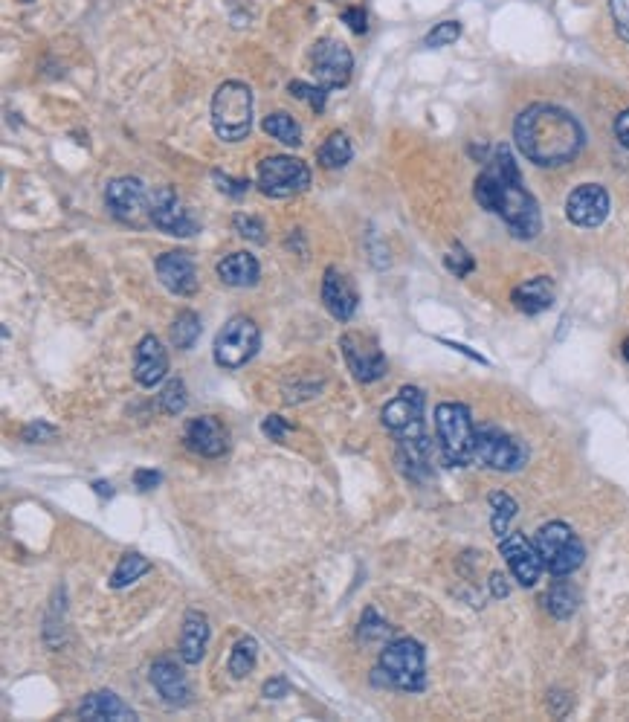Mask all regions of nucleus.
I'll use <instances>...</instances> for the list:
<instances>
[{
    "label": "nucleus",
    "mask_w": 629,
    "mask_h": 722,
    "mask_svg": "<svg viewBox=\"0 0 629 722\" xmlns=\"http://www.w3.org/2000/svg\"><path fill=\"white\" fill-rule=\"evenodd\" d=\"M148 569H151V563L145 560L143 554H125V557L119 560V566H116L114 578H111V586H114V589H122V586L134 583L137 578H143Z\"/></svg>",
    "instance_id": "nucleus-32"
},
{
    "label": "nucleus",
    "mask_w": 629,
    "mask_h": 722,
    "mask_svg": "<svg viewBox=\"0 0 629 722\" xmlns=\"http://www.w3.org/2000/svg\"><path fill=\"white\" fill-rule=\"evenodd\" d=\"M502 557H505V563L511 566V572H514V578L522 583V586H534L540 575H543V557H540V551L534 543H528V537L525 534H508L505 540H502Z\"/></svg>",
    "instance_id": "nucleus-15"
},
{
    "label": "nucleus",
    "mask_w": 629,
    "mask_h": 722,
    "mask_svg": "<svg viewBox=\"0 0 629 722\" xmlns=\"http://www.w3.org/2000/svg\"><path fill=\"white\" fill-rule=\"evenodd\" d=\"M609 12H612L618 35L629 41V0H609Z\"/></svg>",
    "instance_id": "nucleus-38"
},
{
    "label": "nucleus",
    "mask_w": 629,
    "mask_h": 722,
    "mask_svg": "<svg viewBox=\"0 0 629 722\" xmlns=\"http://www.w3.org/2000/svg\"><path fill=\"white\" fill-rule=\"evenodd\" d=\"M151 682L157 688V694L163 696L169 705H186L189 702V685H186V676L177 670L174 662L169 659H160L151 667Z\"/></svg>",
    "instance_id": "nucleus-21"
},
{
    "label": "nucleus",
    "mask_w": 629,
    "mask_h": 722,
    "mask_svg": "<svg viewBox=\"0 0 629 722\" xmlns=\"http://www.w3.org/2000/svg\"><path fill=\"white\" fill-rule=\"evenodd\" d=\"M435 433L441 453L450 464L476 462V427L464 404H441L435 409Z\"/></svg>",
    "instance_id": "nucleus-5"
},
{
    "label": "nucleus",
    "mask_w": 629,
    "mask_h": 722,
    "mask_svg": "<svg viewBox=\"0 0 629 722\" xmlns=\"http://www.w3.org/2000/svg\"><path fill=\"white\" fill-rule=\"evenodd\" d=\"M264 131H267L273 140H279V143L285 145L302 143V128H299V122H296L290 114H285V111H276V114L264 116Z\"/></svg>",
    "instance_id": "nucleus-26"
},
{
    "label": "nucleus",
    "mask_w": 629,
    "mask_h": 722,
    "mask_svg": "<svg viewBox=\"0 0 629 722\" xmlns=\"http://www.w3.org/2000/svg\"><path fill=\"white\" fill-rule=\"evenodd\" d=\"M476 201L487 212H496L516 238H537L543 230L540 206L522 186V174L505 145L496 148L493 160H487L485 172L476 177Z\"/></svg>",
    "instance_id": "nucleus-1"
},
{
    "label": "nucleus",
    "mask_w": 629,
    "mask_h": 722,
    "mask_svg": "<svg viewBox=\"0 0 629 722\" xmlns=\"http://www.w3.org/2000/svg\"><path fill=\"white\" fill-rule=\"evenodd\" d=\"M351 154H354V148L348 143V137L345 134H331L325 140V145L319 148V163L325 169H340V166H345L351 160Z\"/></svg>",
    "instance_id": "nucleus-29"
},
{
    "label": "nucleus",
    "mask_w": 629,
    "mask_h": 722,
    "mask_svg": "<svg viewBox=\"0 0 629 722\" xmlns=\"http://www.w3.org/2000/svg\"><path fill=\"white\" fill-rule=\"evenodd\" d=\"M615 137L624 148H629V111L618 114V119H615Z\"/></svg>",
    "instance_id": "nucleus-44"
},
{
    "label": "nucleus",
    "mask_w": 629,
    "mask_h": 722,
    "mask_svg": "<svg viewBox=\"0 0 629 722\" xmlns=\"http://www.w3.org/2000/svg\"><path fill=\"white\" fill-rule=\"evenodd\" d=\"M212 180L218 183V189H221L224 195H232V198H241V195H247V189H250L247 180H235V177H229V174L224 172H212Z\"/></svg>",
    "instance_id": "nucleus-39"
},
{
    "label": "nucleus",
    "mask_w": 629,
    "mask_h": 722,
    "mask_svg": "<svg viewBox=\"0 0 629 722\" xmlns=\"http://www.w3.org/2000/svg\"><path fill=\"white\" fill-rule=\"evenodd\" d=\"M212 125L227 143H238L253 125V90L244 82H224L212 96Z\"/></svg>",
    "instance_id": "nucleus-3"
},
{
    "label": "nucleus",
    "mask_w": 629,
    "mask_h": 722,
    "mask_svg": "<svg viewBox=\"0 0 629 722\" xmlns=\"http://www.w3.org/2000/svg\"><path fill=\"white\" fill-rule=\"evenodd\" d=\"M148 218L154 221V227H160L169 235L189 238L198 232V221L192 218V212L183 206V201L174 195L172 186H160L148 195Z\"/></svg>",
    "instance_id": "nucleus-10"
},
{
    "label": "nucleus",
    "mask_w": 629,
    "mask_h": 722,
    "mask_svg": "<svg viewBox=\"0 0 629 722\" xmlns=\"http://www.w3.org/2000/svg\"><path fill=\"white\" fill-rule=\"evenodd\" d=\"M206 641H209V621L203 612H186L183 621V636H180V659L186 665H198L206 653Z\"/></svg>",
    "instance_id": "nucleus-22"
},
{
    "label": "nucleus",
    "mask_w": 629,
    "mask_h": 722,
    "mask_svg": "<svg viewBox=\"0 0 629 722\" xmlns=\"http://www.w3.org/2000/svg\"><path fill=\"white\" fill-rule=\"evenodd\" d=\"M256 659H258L256 638H241V641L232 647V656H229V673H232V679H244L247 673H253Z\"/></svg>",
    "instance_id": "nucleus-27"
},
{
    "label": "nucleus",
    "mask_w": 629,
    "mask_h": 722,
    "mask_svg": "<svg viewBox=\"0 0 629 722\" xmlns=\"http://www.w3.org/2000/svg\"><path fill=\"white\" fill-rule=\"evenodd\" d=\"M383 636H389V624L380 621L374 609H366L363 624H360V638H363V641H374V638H383Z\"/></svg>",
    "instance_id": "nucleus-37"
},
{
    "label": "nucleus",
    "mask_w": 629,
    "mask_h": 722,
    "mask_svg": "<svg viewBox=\"0 0 629 722\" xmlns=\"http://www.w3.org/2000/svg\"><path fill=\"white\" fill-rule=\"evenodd\" d=\"M93 488H96V493H99V496H114V488H111L108 482H96Z\"/></svg>",
    "instance_id": "nucleus-48"
},
{
    "label": "nucleus",
    "mask_w": 629,
    "mask_h": 722,
    "mask_svg": "<svg viewBox=\"0 0 629 722\" xmlns=\"http://www.w3.org/2000/svg\"><path fill=\"white\" fill-rule=\"evenodd\" d=\"M554 302V282L548 276H537L514 290V305L522 314H543Z\"/></svg>",
    "instance_id": "nucleus-24"
},
{
    "label": "nucleus",
    "mask_w": 629,
    "mask_h": 722,
    "mask_svg": "<svg viewBox=\"0 0 629 722\" xmlns=\"http://www.w3.org/2000/svg\"><path fill=\"white\" fill-rule=\"evenodd\" d=\"M534 546H537L540 557H543L545 569L551 575H557V578L572 575L574 569L583 566V557H586L583 543L577 540V534L566 522H548V525H543L537 531Z\"/></svg>",
    "instance_id": "nucleus-6"
},
{
    "label": "nucleus",
    "mask_w": 629,
    "mask_h": 722,
    "mask_svg": "<svg viewBox=\"0 0 629 722\" xmlns=\"http://www.w3.org/2000/svg\"><path fill=\"white\" fill-rule=\"evenodd\" d=\"M79 717L82 720H137V714L119 696L108 691L87 696L85 705L79 708Z\"/></svg>",
    "instance_id": "nucleus-25"
},
{
    "label": "nucleus",
    "mask_w": 629,
    "mask_h": 722,
    "mask_svg": "<svg viewBox=\"0 0 629 722\" xmlns=\"http://www.w3.org/2000/svg\"><path fill=\"white\" fill-rule=\"evenodd\" d=\"M545 604H548V612H551L554 618H572L574 609H577V592L572 589V583L557 580V583L551 586Z\"/></svg>",
    "instance_id": "nucleus-28"
},
{
    "label": "nucleus",
    "mask_w": 629,
    "mask_h": 722,
    "mask_svg": "<svg viewBox=\"0 0 629 722\" xmlns=\"http://www.w3.org/2000/svg\"><path fill=\"white\" fill-rule=\"evenodd\" d=\"M134 482H137L140 491H151L154 485H160V473H157V470H137V473H134Z\"/></svg>",
    "instance_id": "nucleus-43"
},
{
    "label": "nucleus",
    "mask_w": 629,
    "mask_h": 722,
    "mask_svg": "<svg viewBox=\"0 0 629 722\" xmlns=\"http://www.w3.org/2000/svg\"><path fill=\"white\" fill-rule=\"evenodd\" d=\"M490 508H493V534L496 537H505L508 534V525L516 517V502L508 496V493H490Z\"/></svg>",
    "instance_id": "nucleus-31"
},
{
    "label": "nucleus",
    "mask_w": 629,
    "mask_h": 722,
    "mask_svg": "<svg viewBox=\"0 0 629 722\" xmlns=\"http://www.w3.org/2000/svg\"><path fill=\"white\" fill-rule=\"evenodd\" d=\"M169 372V357H166V348L160 346L157 337H143L140 346H137V354H134V377L137 383L151 389L157 386L163 377Z\"/></svg>",
    "instance_id": "nucleus-20"
},
{
    "label": "nucleus",
    "mask_w": 629,
    "mask_h": 722,
    "mask_svg": "<svg viewBox=\"0 0 629 722\" xmlns=\"http://www.w3.org/2000/svg\"><path fill=\"white\" fill-rule=\"evenodd\" d=\"M183 441L189 450H195L198 456L206 459H215L227 450V430L221 427V421H215L212 415H201V418H192L186 424V433Z\"/></svg>",
    "instance_id": "nucleus-17"
},
{
    "label": "nucleus",
    "mask_w": 629,
    "mask_h": 722,
    "mask_svg": "<svg viewBox=\"0 0 629 722\" xmlns=\"http://www.w3.org/2000/svg\"><path fill=\"white\" fill-rule=\"evenodd\" d=\"M621 354H624V360H629V340H624V346H621Z\"/></svg>",
    "instance_id": "nucleus-49"
},
{
    "label": "nucleus",
    "mask_w": 629,
    "mask_h": 722,
    "mask_svg": "<svg viewBox=\"0 0 629 722\" xmlns=\"http://www.w3.org/2000/svg\"><path fill=\"white\" fill-rule=\"evenodd\" d=\"M198 334H201V319L195 311H180L177 319H174L172 325V343L177 348H192L195 346V340H198Z\"/></svg>",
    "instance_id": "nucleus-30"
},
{
    "label": "nucleus",
    "mask_w": 629,
    "mask_h": 722,
    "mask_svg": "<svg viewBox=\"0 0 629 722\" xmlns=\"http://www.w3.org/2000/svg\"><path fill=\"white\" fill-rule=\"evenodd\" d=\"M258 325L247 317H232L215 337V363L221 369H241L258 351Z\"/></svg>",
    "instance_id": "nucleus-7"
},
{
    "label": "nucleus",
    "mask_w": 629,
    "mask_h": 722,
    "mask_svg": "<svg viewBox=\"0 0 629 722\" xmlns=\"http://www.w3.org/2000/svg\"><path fill=\"white\" fill-rule=\"evenodd\" d=\"M189 404V398H186V383L183 380H172L163 392H160V409L166 412V415H180L183 409Z\"/></svg>",
    "instance_id": "nucleus-33"
},
{
    "label": "nucleus",
    "mask_w": 629,
    "mask_h": 722,
    "mask_svg": "<svg viewBox=\"0 0 629 722\" xmlns=\"http://www.w3.org/2000/svg\"><path fill=\"white\" fill-rule=\"evenodd\" d=\"M340 348H343L351 375L357 377L360 383H374V380L386 375V357L369 334H357V331L345 334L340 340Z\"/></svg>",
    "instance_id": "nucleus-13"
},
{
    "label": "nucleus",
    "mask_w": 629,
    "mask_h": 722,
    "mask_svg": "<svg viewBox=\"0 0 629 722\" xmlns=\"http://www.w3.org/2000/svg\"><path fill=\"white\" fill-rule=\"evenodd\" d=\"M311 64H314L316 82L322 87H328V90H331V87L348 85L351 70H354L351 50L345 47L343 41H337V38H322V41H316Z\"/></svg>",
    "instance_id": "nucleus-12"
},
{
    "label": "nucleus",
    "mask_w": 629,
    "mask_h": 722,
    "mask_svg": "<svg viewBox=\"0 0 629 722\" xmlns=\"http://www.w3.org/2000/svg\"><path fill=\"white\" fill-rule=\"evenodd\" d=\"M261 430H264V435H270L273 441H282L290 427L282 421V415H267L264 424H261Z\"/></svg>",
    "instance_id": "nucleus-42"
},
{
    "label": "nucleus",
    "mask_w": 629,
    "mask_h": 722,
    "mask_svg": "<svg viewBox=\"0 0 629 722\" xmlns=\"http://www.w3.org/2000/svg\"><path fill=\"white\" fill-rule=\"evenodd\" d=\"M108 209L125 224H140L145 215V189L137 177H116L105 192Z\"/></svg>",
    "instance_id": "nucleus-16"
},
{
    "label": "nucleus",
    "mask_w": 629,
    "mask_h": 722,
    "mask_svg": "<svg viewBox=\"0 0 629 722\" xmlns=\"http://www.w3.org/2000/svg\"><path fill=\"white\" fill-rule=\"evenodd\" d=\"M343 21L351 27V32H357V35H363L369 24H366V12L360 9V6H348L343 12Z\"/></svg>",
    "instance_id": "nucleus-41"
},
{
    "label": "nucleus",
    "mask_w": 629,
    "mask_h": 722,
    "mask_svg": "<svg viewBox=\"0 0 629 722\" xmlns=\"http://www.w3.org/2000/svg\"><path fill=\"white\" fill-rule=\"evenodd\" d=\"M447 267H450V270L456 273L458 279H461V276L473 273V267H476V264H473V256H470V253H467L464 247H456V250H453V253L447 256Z\"/></svg>",
    "instance_id": "nucleus-40"
},
{
    "label": "nucleus",
    "mask_w": 629,
    "mask_h": 722,
    "mask_svg": "<svg viewBox=\"0 0 629 722\" xmlns=\"http://www.w3.org/2000/svg\"><path fill=\"white\" fill-rule=\"evenodd\" d=\"M566 215L577 227H601L609 215V195L598 183H583L577 186L569 201H566Z\"/></svg>",
    "instance_id": "nucleus-14"
},
{
    "label": "nucleus",
    "mask_w": 629,
    "mask_h": 722,
    "mask_svg": "<svg viewBox=\"0 0 629 722\" xmlns=\"http://www.w3.org/2000/svg\"><path fill=\"white\" fill-rule=\"evenodd\" d=\"M287 90L296 96V99H302V102H308L314 111H325V99H328V87L322 85H305V82H290Z\"/></svg>",
    "instance_id": "nucleus-34"
},
{
    "label": "nucleus",
    "mask_w": 629,
    "mask_h": 722,
    "mask_svg": "<svg viewBox=\"0 0 629 722\" xmlns=\"http://www.w3.org/2000/svg\"><path fill=\"white\" fill-rule=\"evenodd\" d=\"M458 35H461V24H458V21H444V24H438V27L429 32L427 38H424V44H427L429 50L447 47V44L458 41Z\"/></svg>",
    "instance_id": "nucleus-35"
},
{
    "label": "nucleus",
    "mask_w": 629,
    "mask_h": 722,
    "mask_svg": "<svg viewBox=\"0 0 629 722\" xmlns=\"http://www.w3.org/2000/svg\"><path fill=\"white\" fill-rule=\"evenodd\" d=\"M56 435V427H47V424H32L24 430V438L27 441H35V438H53Z\"/></svg>",
    "instance_id": "nucleus-45"
},
{
    "label": "nucleus",
    "mask_w": 629,
    "mask_h": 722,
    "mask_svg": "<svg viewBox=\"0 0 629 722\" xmlns=\"http://www.w3.org/2000/svg\"><path fill=\"white\" fill-rule=\"evenodd\" d=\"M232 227L238 235H244V238H250V241H256V244H264V227H261V221L253 218V215H235L232 218Z\"/></svg>",
    "instance_id": "nucleus-36"
},
{
    "label": "nucleus",
    "mask_w": 629,
    "mask_h": 722,
    "mask_svg": "<svg viewBox=\"0 0 629 722\" xmlns=\"http://www.w3.org/2000/svg\"><path fill=\"white\" fill-rule=\"evenodd\" d=\"M311 183V169L299 157H267L258 166V186L270 198H290L305 192Z\"/></svg>",
    "instance_id": "nucleus-8"
},
{
    "label": "nucleus",
    "mask_w": 629,
    "mask_h": 722,
    "mask_svg": "<svg viewBox=\"0 0 629 722\" xmlns=\"http://www.w3.org/2000/svg\"><path fill=\"white\" fill-rule=\"evenodd\" d=\"M218 276L229 288H253L258 282V261L253 253H229L227 259L218 261Z\"/></svg>",
    "instance_id": "nucleus-23"
},
{
    "label": "nucleus",
    "mask_w": 629,
    "mask_h": 722,
    "mask_svg": "<svg viewBox=\"0 0 629 722\" xmlns=\"http://www.w3.org/2000/svg\"><path fill=\"white\" fill-rule=\"evenodd\" d=\"M514 137L519 151L537 166L572 163L583 148V128L557 105H531L516 116Z\"/></svg>",
    "instance_id": "nucleus-2"
},
{
    "label": "nucleus",
    "mask_w": 629,
    "mask_h": 722,
    "mask_svg": "<svg viewBox=\"0 0 629 722\" xmlns=\"http://www.w3.org/2000/svg\"><path fill=\"white\" fill-rule=\"evenodd\" d=\"M374 682L389 685V688H401V691H421L424 688V647L412 638L392 641L380 653Z\"/></svg>",
    "instance_id": "nucleus-4"
},
{
    "label": "nucleus",
    "mask_w": 629,
    "mask_h": 722,
    "mask_svg": "<svg viewBox=\"0 0 629 722\" xmlns=\"http://www.w3.org/2000/svg\"><path fill=\"white\" fill-rule=\"evenodd\" d=\"M322 302H325V308L331 311V317L343 319V322H348V319L354 317V311H357V290L348 282V276L340 273L337 267H328V270H325V279H322Z\"/></svg>",
    "instance_id": "nucleus-19"
},
{
    "label": "nucleus",
    "mask_w": 629,
    "mask_h": 722,
    "mask_svg": "<svg viewBox=\"0 0 629 722\" xmlns=\"http://www.w3.org/2000/svg\"><path fill=\"white\" fill-rule=\"evenodd\" d=\"M528 459L525 444L514 435L502 433L496 427H479L476 430V462L490 470H519Z\"/></svg>",
    "instance_id": "nucleus-9"
},
{
    "label": "nucleus",
    "mask_w": 629,
    "mask_h": 722,
    "mask_svg": "<svg viewBox=\"0 0 629 722\" xmlns=\"http://www.w3.org/2000/svg\"><path fill=\"white\" fill-rule=\"evenodd\" d=\"M287 694V682L285 679H273V682H267L264 685V696L267 699H279V696Z\"/></svg>",
    "instance_id": "nucleus-46"
},
{
    "label": "nucleus",
    "mask_w": 629,
    "mask_h": 722,
    "mask_svg": "<svg viewBox=\"0 0 629 722\" xmlns=\"http://www.w3.org/2000/svg\"><path fill=\"white\" fill-rule=\"evenodd\" d=\"M490 589H493V595H496V598H505V595L511 592L502 575H493V578H490Z\"/></svg>",
    "instance_id": "nucleus-47"
},
{
    "label": "nucleus",
    "mask_w": 629,
    "mask_h": 722,
    "mask_svg": "<svg viewBox=\"0 0 629 722\" xmlns=\"http://www.w3.org/2000/svg\"><path fill=\"white\" fill-rule=\"evenodd\" d=\"M383 424L401 441L424 435V395H421V389L403 386L398 398L383 406Z\"/></svg>",
    "instance_id": "nucleus-11"
},
{
    "label": "nucleus",
    "mask_w": 629,
    "mask_h": 722,
    "mask_svg": "<svg viewBox=\"0 0 629 722\" xmlns=\"http://www.w3.org/2000/svg\"><path fill=\"white\" fill-rule=\"evenodd\" d=\"M157 276L177 296H192L198 290V270L189 253H166L157 259Z\"/></svg>",
    "instance_id": "nucleus-18"
}]
</instances>
